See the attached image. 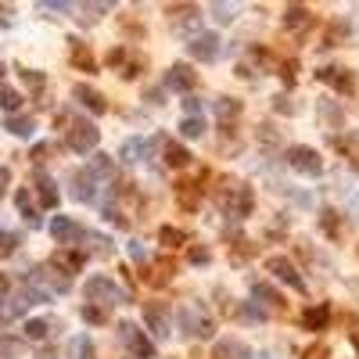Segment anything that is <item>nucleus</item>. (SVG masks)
<instances>
[{"label":"nucleus","instance_id":"f257e3e1","mask_svg":"<svg viewBox=\"0 0 359 359\" xmlns=\"http://www.w3.org/2000/svg\"><path fill=\"white\" fill-rule=\"evenodd\" d=\"M87 302L90 306H126L130 294H126L112 277H90L87 281Z\"/></svg>","mask_w":359,"mask_h":359},{"label":"nucleus","instance_id":"f03ea898","mask_svg":"<svg viewBox=\"0 0 359 359\" xmlns=\"http://www.w3.org/2000/svg\"><path fill=\"white\" fill-rule=\"evenodd\" d=\"M284 158H287V165L294 169V173H306V176H320L324 173V158H320L316 147L294 144V147H287V151H284Z\"/></svg>","mask_w":359,"mask_h":359},{"label":"nucleus","instance_id":"7ed1b4c3","mask_svg":"<svg viewBox=\"0 0 359 359\" xmlns=\"http://www.w3.org/2000/svg\"><path fill=\"white\" fill-rule=\"evenodd\" d=\"M69 147L76 155H87V151H94V147L101 144V130L94 122H87V119H76V122H69Z\"/></svg>","mask_w":359,"mask_h":359},{"label":"nucleus","instance_id":"20e7f679","mask_svg":"<svg viewBox=\"0 0 359 359\" xmlns=\"http://www.w3.org/2000/svg\"><path fill=\"white\" fill-rule=\"evenodd\" d=\"M119 342L130 349L137 359H155V342H151V337H147L137 324H130V320L119 324Z\"/></svg>","mask_w":359,"mask_h":359},{"label":"nucleus","instance_id":"39448f33","mask_svg":"<svg viewBox=\"0 0 359 359\" xmlns=\"http://www.w3.org/2000/svg\"><path fill=\"white\" fill-rule=\"evenodd\" d=\"M219 208H223V212H230V216H248L251 212V191H248V187H241V183H234L230 191L219 194Z\"/></svg>","mask_w":359,"mask_h":359},{"label":"nucleus","instance_id":"423d86ee","mask_svg":"<svg viewBox=\"0 0 359 359\" xmlns=\"http://www.w3.org/2000/svg\"><path fill=\"white\" fill-rule=\"evenodd\" d=\"M266 269L273 273V277H277V281H284L291 291H299V294H306V281L299 277V269H294L284 256H269L266 259Z\"/></svg>","mask_w":359,"mask_h":359},{"label":"nucleus","instance_id":"0eeeda50","mask_svg":"<svg viewBox=\"0 0 359 359\" xmlns=\"http://www.w3.org/2000/svg\"><path fill=\"white\" fill-rule=\"evenodd\" d=\"M180 327H183L187 337H212V320H208V316H201L194 306L180 309Z\"/></svg>","mask_w":359,"mask_h":359},{"label":"nucleus","instance_id":"6e6552de","mask_svg":"<svg viewBox=\"0 0 359 359\" xmlns=\"http://www.w3.org/2000/svg\"><path fill=\"white\" fill-rule=\"evenodd\" d=\"M165 87L169 90H176V94H191L194 87H198V72L191 69V65H169V72H165Z\"/></svg>","mask_w":359,"mask_h":359},{"label":"nucleus","instance_id":"1a4fd4ad","mask_svg":"<svg viewBox=\"0 0 359 359\" xmlns=\"http://www.w3.org/2000/svg\"><path fill=\"white\" fill-rule=\"evenodd\" d=\"M187 51H191V58H198V61H216L219 58V36L216 33H198L191 44H187Z\"/></svg>","mask_w":359,"mask_h":359},{"label":"nucleus","instance_id":"9d476101","mask_svg":"<svg viewBox=\"0 0 359 359\" xmlns=\"http://www.w3.org/2000/svg\"><path fill=\"white\" fill-rule=\"evenodd\" d=\"M51 234H54V241L58 244H76L79 237H87V234H83V226L76 223V219H69V216H54V223H51Z\"/></svg>","mask_w":359,"mask_h":359},{"label":"nucleus","instance_id":"9b49d317","mask_svg":"<svg viewBox=\"0 0 359 359\" xmlns=\"http://www.w3.org/2000/svg\"><path fill=\"white\" fill-rule=\"evenodd\" d=\"M72 97L83 104V108H90L94 115H104V112H108V101H104V94H97L94 87H87V83H76V87H72Z\"/></svg>","mask_w":359,"mask_h":359},{"label":"nucleus","instance_id":"f8f14e48","mask_svg":"<svg viewBox=\"0 0 359 359\" xmlns=\"http://www.w3.org/2000/svg\"><path fill=\"white\" fill-rule=\"evenodd\" d=\"M169 22H173L176 33H187L201 22V11L194 4H176V8H169Z\"/></svg>","mask_w":359,"mask_h":359},{"label":"nucleus","instance_id":"ddd939ff","mask_svg":"<svg viewBox=\"0 0 359 359\" xmlns=\"http://www.w3.org/2000/svg\"><path fill=\"white\" fill-rule=\"evenodd\" d=\"M316 79L331 83L337 94H352V90H356V76H352L349 69H316Z\"/></svg>","mask_w":359,"mask_h":359},{"label":"nucleus","instance_id":"4468645a","mask_svg":"<svg viewBox=\"0 0 359 359\" xmlns=\"http://www.w3.org/2000/svg\"><path fill=\"white\" fill-rule=\"evenodd\" d=\"M54 266H58V273H79L83 266H87V251H76V248H61L58 256H54Z\"/></svg>","mask_w":359,"mask_h":359},{"label":"nucleus","instance_id":"2eb2a0df","mask_svg":"<svg viewBox=\"0 0 359 359\" xmlns=\"http://www.w3.org/2000/svg\"><path fill=\"white\" fill-rule=\"evenodd\" d=\"M216 359H256V356L241 337H223V342H216Z\"/></svg>","mask_w":359,"mask_h":359},{"label":"nucleus","instance_id":"dca6fc26","mask_svg":"<svg viewBox=\"0 0 359 359\" xmlns=\"http://www.w3.org/2000/svg\"><path fill=\"white\" fill-rule=\"evenodd\" d=\"M144 320L151 324V331H155L158 337H169V334H173V324H169V316H165L162 306H155V302H144Z\"/></svg>","mask_w":359,"mask_h":359},{"label":"nucleus","instance_id":"f3484780","mask_svg":"<svg viewBox=\"0 0 359 359\" xmlns=\"http://www.w3.org/2000/svg\"><path fill=\"white\" fill-rule=\"evenodd\" d=\"M158 144H162V137H151V140H126V144H122V158H126V162H140V158L151 155Z\"/></svg>","mask_w":359,"mask_h":359},{"label":"nucleus","instance_id":"a211bd4d","mask_svg":"<svg viewBox=\"0 0 359 359\" xmlns=\"http://www.w3.org/2000/svg\"><path fill=\"white\" fill-rule=\"evenodd\" d=\"M72 198L76 201H94V194H97V187H94V176L87 173V169H76L72 173Z\"/></svg>","mask_w":359,"mask_h":359},{"label":"nucleus","instance_id":"6ab92c4d","mask_svg":"<svg viewBox=\"0 0 359 359\" xmlns=\"http://www.w3.org/2000/svg\"><path fill=\"white\" fill-rule=\"evenodd\" d=\"M312 26V15H309V8H302V4H291L287 11H284V29H291V33H302V29H309Z\"/></svg>","mask_w":359,"mask_h":359},{"label":"nucleus","instance_id":"aec40b11","mask_svg":"<svg viewBox=\"0 0 359 359\" xmlns=\"http://www.w3.org/2000/svg\"><path fill=\"white\" fill-rule=\"evenodd\" d=\"M251 299H256V306L262 302V306H269V309H284V299L277 291H273L266 281H251Z\"/></svg>","mask_w":359,"mask_h":359},{"label":"nucleus","instance_id":"412c9836","mask_svg":"<svg viewBox=\"0 0 359 359\" xmlns=\"http://www.w3.org/2000/svg\"><path fill=\"white\" fill-rule=\"evenodd\" d=\"M302 324H306V331H327V324H331V306H312V309H306V312H302Z\"/></svg>","mask_w":359,"mask_h":359},{"label":"nucleus","instance_id":"4be33fe9","mask_svg":"<svg viewBox=\"0 0 359 359\" xmlns=\"http://www.w3.org/2000/svg\"><path fill=\"white\" fill-rule=\"evenodd\" d=\"M36 191H40L44 208H58V183H54L47 173H36Z\"/></svg>","mask_w":359,"mask_h":359},{"label":"nucleus","instance_id":"5701e85b","mask_svg":"<svg viewBox=\"0 0 359 359\" xmlns=\"http://www.w3.org/2000/svg\"><path fill=\"white\" fill-rule=\"evenodd\" d=\"M162 158H165V165H169V169H183L187 162H191V151H187L183 144H173V140H169V144H165V151H162Z\"/></svg>","mask_w":359,"mask_h":359},{"label":"nucleus","instance_id":"b1692460","mask_svg":"<svg viewBox=\"0 0 359 359\" xmlns=\"http://www.w3.org/2000/svg\"><path fill=\"white\" fill-rule=\"evenodd\" d=\"M15 205H18V212H22V219H26L33 230H40V216H36V208H33V201H29V191H26V187L15 194Z\"/></svg>","mask_w":359,"mask_h":359},{"label":"nucleus","instance_id":"393cba45","mask_svg":"<svg viewBox=\"0 0 359 359\" xmlns=\"http://www.w3.org/2000/svg\"><path fill=\"white\" fill-rule=\"evenodd\" d=\"M87 173H90L94 180H97V176H101V180H108V176H115V162H112L108 155H94V158H90V165H87Z\"/></svg>","mask_w":359,"mask_h":359},{"label":"nucleus","instance_id":"a878e982","mask_svg":"<svg viewBox=\"0 0 359 359\" xmlns=\"http://www.w3.org/2000/svg\"><path fill=\"white\" fill-rule=\"evenodd\" d=\"M72 65H76V69H83V72H94V69H97V65H94V54H90L87 47H83L79 40H72Z\"/></svg>","mask_w":359,"mask_h":359},{"label":"nucleus","instance_id":"bb28decb","mask_svg":"<svg viewBox=\"0 0 359 359\" xmlns=\"http://www.w3.org/2000/svg\"><path fill=\"white\" fill-rule=\"evenodd\" d=\"M158 241H162L165 248H183V244H187V230H180V226H162V230H158Z\"/></svg>","mask_w":359,"mask_h":359},{"label":"nucleus","instance_id":"cd10ccee","mask_svg":"<svg viewBox=\"0 0 359 359\" xmlns=\"http://www.w3.org/2000/svg\"><path fill=\"white\" fill-rule=\"evenodd\" d=\"M8 130H11L15 137H33L36 122H33V115H11V119H8Z\"/></svg>","mask_w":359,"mask_h":359},{"label":"nucleus","instance_id":"c85d7f7f","mask_svg":"<svg viewBox=\"0 0 359 359\" xmlns=\"http://www.w3.org/2000/svg\"><path fill=\"white\" fill-rule=\"evenodd\" d=\"M22 352H26V342H18V337L0 334V359H18Z\"/></svg>","mask_w":359,"mask_h":359},{"label":"nucleus","instance_id":"c756f323","mask_svg":"<svg viewBox=\"0 0 359 359\" xmlns=\"http://www.w3.org/2000/svg\"><path fill=\"white\" fill-rule=\"evenodd\" d=\"M234 316H241V320H248V324H262L266 320V309H259V306H226Z\"/></svg>","mask_w":359,"mask_h":359},{"label":"nucleus","instance_id":"7c9ffc66","mask_svg":"<svg viewBox=\"0 0 359 359\" xmlns=\"http://www.w3.org/2000/svg\"><path fill=\"white\" fill-rule=\"evenodd\" d=\"M51 334V320H26V337L29 342H44Z\"/></svg>","mask_w":359,"mask_h":359},{"label":"nucleus","instance_id":"2f4dec72","mask_svg":"<svg viewBox=\"0 0 359 359\" xmlns=\"http://www.w3.org/2000/svg\"><path fill=\"white\" fill-rule=\"evenodd\" d=\"M72 359H94V342L87 334L72 337Z\"/></svg>","mask_w":359,"mask_h":359},{"label":"nucleus","instance_id":"473e14b6","mask_svg":"<svg viewBox=\"0 0 359 359\" xmlns=\"http://www.w3.org/2000/svg\"><path fill=\"white\" fill-rule=\"evenodd\" d=\"M0 108H4V112H18V108H22V94L11 90V87H0Z\"/></svg>","mask_w":359,"mask_h":359},{"label":"nucleus","instance_id":"72a5a7b5","mask_svg":"<svg viewBox=\"0 0 359 359\" xmlns=\"http://www.w3.org/2000/svg\"><path fill=\"white\" fill-rule=\"evenodd\" d=\"M198 191H201L198 183H180V187H176L180 205H183V208H194V205H198Z\"/></svg>","mask_w":359,"mask_h":359},{"label":"nucleus","instance_id":"f704fd0d","mask_svg":"<svg viewBox=\"0 0 359 359\" xmlns=\"http://www.w3.org/2000/svg\"><path fill=\"white\" fill-rule=\"evenodd\" d=\"M201 133H205V119H183V122H180V137L198 140Z\"/></svg>","mask_w":359,"mask_h":359},{"label":"nucleus","instance_id":"c9c22d12","mask_svg":"<svg viewBox=\"0 0 359 359\" xmlns=\"http://www.w3.org/2000/svg\"><path fill=\"white\" fill-rule=\"evenodd\" d=\"M216 112H219V119H234V115H241V101L237 97H219Z\"/></svg>","mask_w":359,"mask_h":359},{"label":"nucleus","instance_id":"e433bc0d","mask_svg":"<svg viewBox=\"0 0 359 359\" xmlns=\"http://www.w3.org/2000/svg\"><path fill=\"white\" fill-rule=\"evenodd\" d=\"M320 226L327 230L331 237H342V226H337V212H334V208H324V212H320Z\"/></svg>","mask_w":359,"mask_h":359},{"label":"nucleus","instance_id":"4c0bfd02","mask_svg":"<svg viewBox=\"0 0 359 359\" xmlns=\"http://www.w3.org/2000/svg\"><path fill=\"white\" fill-rule=\"evenodd\" d=\"M208 11H212V18H216V22H223V26L234 22V8H230V4H219V0H216V4H208Z\"/></svg>","mask_w":359,"mask_h":359},{"label":"nucleus","instance_id":"58836bf2","mask_svg":"<svg viewBox=\"0 0 359 359\" xmlns=\"http://www.w3.org/2000/svg\"><path fill=\"white\" fill-rule=\"evenodd\" d=\"M79 316H83L87 324H104V320H108V316H104V309H101V306H90V302L79 309Z\"/></svg>","mask_w":359,"mask_h":359},{"label":"nucleus","instance_id":"ea45409f","mask_svg":"<svg viewBox=\"0 0 359 359\" xmlns=\"http://www.w3.org/2000/svg\"><path fill=\"white\" fill-rule=\"evenodd\" d=\"M18 76H22L26 79V87H33V90H40V87H44V72H36V69H18Z\"/></svg>","mask_w":359,"mask_h":359},{"label":"nucleus","instance_id":"a19ab883","mask_svg":"<svg viewBox=\"0 0 359 359\" xmlns=\"http://www.w3.org/2000/svg\"><path fill=\"white\" fill-rule=\"evenodd\" d=\"M18 248V234H8V230H0V256H11Z\"/></svg>","mask_w":359,"mask_h":359},{"label":"nucleus","instance_id":"79ce46f5","mask_svg":"<svg viewBox=\"0 0 359 359\" xmlns=\"http://www.w3.org/2000/svg\"><path fill=\"white\" fill-rule=\"evenodd\" d=\"M44 277H47L44 269H36V273H33V281H44ZM51 284H54L58 291H69V277H51Z\"/></svg>","mask_w":359,"mask_h":359},{"label":"nucleus","instance_id":"37998d69","mask_svg":"<svg viewBox=\"0 0 359 359\" xmlns=\"http://www.w3.org/2000/svg\"><path fill=\"white\" fill-rule=\"evenodd\" d=\"M183 112H187V119H198L201 101H198V97H187V101H183Z\"/></svg>","mask_w":359,"mask_h":359},{"label":"nucleus","instance_id":"c03bdc74","mask_svg":"<svg viewBox=\"0 0 359 359\" xmlns=\"http://www.w3.org/2000/svg\"><path fill=\"white\" fill-rule=\"evenodd\" d=\"M208 259H212V256H208V248H191V262L194 266H205Z\"/></svg>","mask_w":359,"mask_h":359},{"label":"nucleus","instance_id":"a18cd8bd","mask_svg":"<svg viewBox=\"0 0 359 359\" xmlns=\"http://www.w3.org/2000/svg\"><path fill=\"white\" fill-rule=\"evenodd\" d=\"M47 155H51V144H36L33 147V162H44Z\"/></svg>","mask_w":359,"mask_h":359},{"label":"nucleus","instance_id":"49530a36","mask_svg":"<svg viewBox=\"0 0 359 359\" xmlns=\"http://www.w3.org/2000/svg\"><path fill=\"white\" fill-rule=\"evenodd\" d=\"M273 108H277V112H287V115H294V104H287V97H273Z\"/></svg>","mask_w":359,"mask_h":359},{"label":"nucleus","instance_id":"de8ad7c7","mask_svg":"<svg viewBox=\"0 0 359 359\" xmlns=\"http://www.w3.org/2000/svg\"><path fill=\"white\" fill-rule=\"evenodd\" d=\"M122 61H126V51H122V47H115V51L108 54V65L115 69V65H122Z\"/></svg>","mask_w":359,"mask_h":359},{"label":"nucleus","instance_id":"09e8293b","mask_svg":"<svg viewBox=\"0 0 359 359\" xmlns=\"http://www.w3.org/2000/svg\"><path fill=\"white\" fill-rule=\"evenodd\" d=\"M8 183H11V169H8V165H0V194L8 191Z\"/></svg>","mask_w":359,"mask_h":359},{"label":"nucleus","instance_id":"8fccbe9b","mask_svg":"<svg viewBox=\"0 0 359 359\" xmlns=\"http://www.w3.org/2000/svg\"><path fill=\"white\" fill-rule=\"evenodd\" d=\"M8 291H11V277H8V273H0V302L8 299Z\"/></svg>","mask_w":359,"mask_h":359},{"label":"nucleus","instance_id":"3c124183","mask_svg":"<svg viewBox=\"0 0 359 359\" xmlns=\"http://www.w3.org/2000/svg\"><path fill=\"white\" fill-rule=\"evenodd\" d=\"M40 11H51V15L58 11V15H61V11H69V4H51V0H44V4H40Z\"/></svg>","mask_w":359,"mask_h":359},{"label":"nucleus","instance_id":"603ef678","mask_svg":"<svg viewBox=\"0 0 359 359\" xmlns=\"http://www.w3.org/2000/svg\"><path fill=\"white\" fill-rule=\"evenodd\" d=\"M281 76H284V83H287V87H291V83H294V61H287V65L281 69Z\"/></svg>","mask_w":359,"mask_h":359},{"label":"nucleus","instance_id":"864d4df0","mask_svg":"<svg viewBox=\"0 0 359 359\" xmlns=\"http://www.w3.org/2000/svg\"><path fill=\"white\" fill-rule=\"evenodd\" d=\"M0 26H11V8L0 4Z\"/></svg>","mask_w":359,"mask_h":359},{"label":"nucleus","instance_id":"5fc2aeb1","mask_svg":"<svg viewBox=\"0 0 359 359\" xmlns=\"http://www.w3.org/2000/svg\"><path fill=\"white\" fill-rule=\"evenodd\" d=\"M324 356H327V349H324V345H316V349H309V352H306V359H324Z\"/></svg>","mask_w":359,"mask_h":359},{"label":"nucleus","instance_id":"6e6d98bb","mask_svg":"<svg viewBox=\"0 0 359 359\" xmlns=\"http://www.w3.org/2000/svg\"><path fill=\"white\" fill-rule=\"evenodd\" d=\"M130 256H133V259H137V262H140V259H147V251H144V248H140V244H130Z\"/></svg>","mask_w":359,"mask_h":359},{"label":"nucleus","instance_id":"4d7b16f0","mask_svg":"<svg viewBox=\"0 0 359 359\" xmlns=\"http://www.w3.org/2000/svg\"><path fill=\"white\" fill-rule=\"evenodd\" d=\"M36 359H58V356H54V352H44V356H36Z\"/></svg>","mask_w":359,"mask_h":359},{"label":"nucleus","instance_id":"13d9d810","mask_svg":"<svg viewBox=\"0 0 359 359\" xmlns=\"http://www.w3.org/2000/svg\"><path fill=\"white\" fill-rule=\"evenodd\" d=\"M4 72H8V69H4V61H0V79H4Z\"/></svg>","mask_w":359,"mask_h":359}]
</instances>
